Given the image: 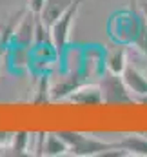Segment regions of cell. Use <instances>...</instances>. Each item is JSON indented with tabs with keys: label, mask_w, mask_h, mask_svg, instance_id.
<instances>
[{
	"label": "cell",
	"mask_w": 147,
	"mask_h": 157,
	"mask_svg": "<svg viewBox=\"0 0 147 157\" xmlns=\"http://www.w3.org/2000/svg\"><path fill=\"white\" fill-rule=\"evenodd\" d=\"M56 133L66 141L73 155H102L106 150H109L113 146L111 143H104L100 139H95V137H89L78 132H56Z\"/></svg>",
	"instance_id": "cell-1"
},
{
	"label": "cell",
	"mask_w": 147,
	"mask_h": 157,
	"mask_svg": "<svg viewBox=\"0 0 147 157\" xmlns=\"http://www.w3.org/2000/svg\"><path fill=\"white\" fill-rule=\"evenodd\" d=\"M85 0H74L71 4V7L49 28L51 31V44L55 46V49L58 53H62L67 44H69V39H71V31H73V24H74V18L80 11V6L84 4Z\"/></svg>",
	"instance_id": "cell-2"
},
{
	"label": "cell",
	"mask_w": 147,
	"mask_h": 157,
	"mask_svg": "<svg viewBox=\"0 0 147 157\" xmlns=\"http://www.w3.org/2000/svg\"><path fill=\"white\" fill-rule=\"evenodd\" d=\"M100 91H102V102L107 104H124L133 102V93L129 91L127 84L122 75L118 73H107L100 80Z\"/></svg>",
	"instance_id": "cell-3"
},
{
	"label": "cell",
	"mask_w": 147,
	"mask_h": 157,
	"mask_svg": "<svg viewBox=\"0 0 147 157\" xmlns=\"http://www.w3.org/2000/svg\"><path fill=\"white\" fill-rule=\"evenodd\" d=\"M74 0H45V4H44V7H42V11H40V20L47 26V28H51L69 7H71V4H73Z\"/></svg>",
	"instance_id": "cell-4"
},
{
	"label": "cell",
	"mask_w": 147,
	"mask_h": 157,
	"mask_svg": "<svg viewBox=\"0 0 147 157\" xmlns=\"http://www.w3.org/2000/svg\"><path fill=\"white\" fill-rule=\"evenodd\" d=\"M122 77H124L127 88H129V91L133 95H136L138 99L147 95V73H142L140 70L127 66L125 71L122 73Z\"/></svg>",
	"instance_id": "cell-5"
},
{
	"label": "cell",
	"mask_w": 147,
	"mask_h": 157,
	"mask_svg": "<svg viewBox=\"0 0 147 157\" xmlns=\"http://www.w3.org/2000/svg\"><path fill=\"white\" fill-rule=\"evenodd\" d=\"M82 78L80 73H69L66 78H62L60 82H56L55 86H51V99L58 101V99H69V95L73 93L78 86H82Z\"/></svg>",
	"instance_id": "cell-6"
},
{
	"label": "cell",
	"mask_w": 147,
	"mask_h": 157,
	"mask_svg": "<svg viewBox=\"0 0 147 157\" xmlns=\"http://www.w3.org/2000/svg\"><path fill=\"white\" fill-rule=\"evenodd\" d=\"M37 17L35 13H27L26 18L22 20V24L16 28V33H15V40L18 42V46L22 48H29L31 42H35V26H37Z\"/></svg>",
	"instance_id": "cell-7"
},
{
	"label": "cell",
	"mask_w": 147,
	"mask_h": 157,
	"mask_svg": "<svg viewBox=\"0 0 147 157\" xmlns=\"http://www.w3.org/2000/svg\"><path fill=\"white\" fill-rule=\"evenodd\" d=\"M69 101H73L76 104H98L102 102V91L98 86L82 84L69 95Z\"/></svg>",
	"instance_id": "cell-8"
},
{
	"label": "cell",
	"mask_w": 147,
	"mask_h": 157,
	"mask_svg": "<svg viewBox=\"0 0 147 157\" xmlns=\"http://www.w3.org/2000/svg\"><path fill=\"white\" fill-rule=\"evenodd\" d=\"M69 152V146L58 133H44V143H42V152L44 155H66Z\"/></svg>",
	"instance_id": "cell-9"
},
{
	"label": "cell",
	"mask_w": 147,
	"mask_h": 157,
	"mask_svg": "<svg viewBox=\"0 0 147 157\" xmlns=\"http://www.w3.org/2000/svg\"><path fill=\"white\" fill-rule=\"evenodd\" d=\"M114 144L118 148H124L129 155L147 157V137H144V135H127Z\"/></svg>",
	"instance_id": "cell-10"
},
{
	"label": "cell",
	"mask_w": 147,
	"mask_h": 157,
	"mask_svg": "<svg viewBox=\"0 0 147 157\" xmlns=\"http://www.w3.org/2000/svg\"><path fill=\"white\" fill-rule=\"evenodd\" d=\"M106 64H107V70H109L111 73L122 75L125 71V68H127V51H125V48L124 46H118L113 51H109Z\"/></svg>",
	"instance_id": "cell-11"
},
{
	"label": "cell",
	"mask_w": 147,
	"mask_h": 157,
	"mask_svg": "<svg viewBox=\"0 0 147 157\" xmlns=\"http://www.w3.org/2000/svg\"><path fill=\"white\" fill-rule=\"evenodd\" d=\"M29 143H31V135L27 132H16L13 133V139L7 148L11 150L13 155H24L27 154L26 150H29Z\"/></svg>",
	"instance_id": "cell-12"
},
{
	"label": "cell",
	"mask_w": 147,
	"mask_h": 157,
	"mask_svg": "<svg viewBox=\"0 0 147 157\" xmlns=\"http://www.w3.org/2000/svg\"><path fill=\"white\" fill-rule=\"evenodd\" d=\"M44 4H45V0H27V9L35 15H40Z\"/></svg>",
	"instance_id": "cell-13"
}]
</instances>
